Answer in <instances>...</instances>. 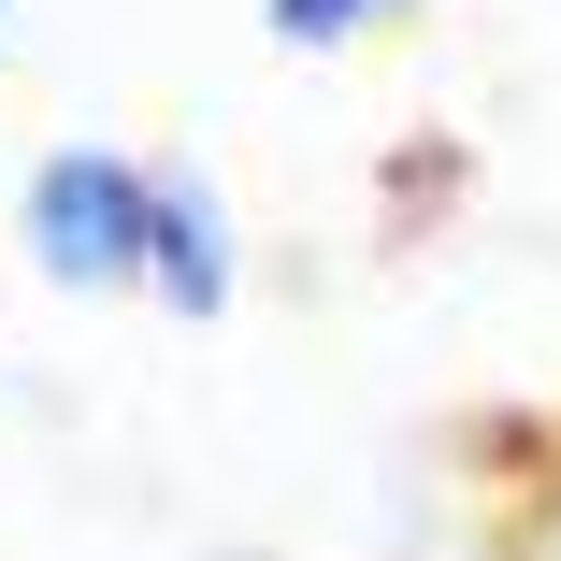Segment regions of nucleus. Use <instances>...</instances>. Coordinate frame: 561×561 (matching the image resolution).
Masks as SVG:
<instances>
[{
	"label": "nucleus",
	"mask_w": 561,
	"mask_h": 561,
	"mask_svg": "<svg viewBox=\"0 0 561 561\" xmlns=\"http://www.w3.org/2000/svg\"><path fill=\"white\" fill-rule=\"evenodd\" d=\"M0 30H15V0H0Z\"/></svg>",
	"instance_id": "5"
},
{
	"label": "nucleus",
	"mask_w": 561,
	"mask_h": 561,
	"mask_svg": "<svg viewBox=\"0 0 561 561\" xmlns=\"http://www.w3.org/2000/svg\"><path fill=\"white\" fill-rule=\"evenodd\" d=\"M490 561H561V461H547V476H504V533H490Z\"/></svg>",
	"instance_id": "4"
},
{
	"label": "nucleus",
	"mask_w": 561,
	"mask_h": 561,
	"mask_svg": "<svg viewBox=\"0 0 561 561\" xmlns=\"http://www.w3.org/2000/svg\"><path fill=\"white\" fill-rule=\"evenodd\" d=\"M145 216H159V159H130V145H44L15 231H30L44 288L116 302V288H145Z\"/></svg>",
	"instance_id": "1"
},
{
	"label": "nucleus",
	"mask_w": 561,
	"mask_h": 561,
	"mask_svg": "<svg viewBox=\"0 0 561 561\" xmlns=\"http://www.w3.org/2000/svg\"><path fill=\"white\" fill-rule=\"evenodd\" d=\"M403 15H432V0H274V44H288V58H331V44L403 30Z\"/></svg>",
	"instance_id": "3"
},
{
	"label": "nucleus",
	"mask_w": 561,
	"mask_h": 561,
	"mask_svg": "<svg viewBox=\"0 0 561 561\" xmlns=\"http://www.w3.org/2000/svg\"><path fill=\"white\" fill-rule=\"evenodd\" d=\"M245 288V231H231V187H216L202 159H159V216H145V302L159 317H231Z\"/></svg>",
	"instance_id": "2"
}]
</instances>
